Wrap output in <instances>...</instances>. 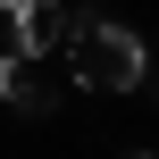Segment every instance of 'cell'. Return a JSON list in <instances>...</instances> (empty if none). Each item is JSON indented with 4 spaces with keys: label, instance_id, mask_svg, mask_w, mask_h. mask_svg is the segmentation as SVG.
<instances>
[{
    "label": "cell",
    "instance_id": "obj_4",
    "mask_svg": "<svg viewBox=\"0 0 159 159\" xmlns=\"http://www.w3.org/2000/svg\"><path fill=\"white\" fill-rule=\"evenodd\" d=\"M0 50H17V0H0Z\"/></svg>",
    "mask_w": 159,
    "mask_h": 159
},
{
    "label": "cell",
    "instance_id": "obj_3",
    "mask_svg": "<svg viewBox=\"0 0 159 159\" xmlns=\"http://www.w3.org/2000/svg\"><path fill=\"white\" fill-rule=\"evenodd\" d=\"M0 101H8L17 117H42V109H50L42 67H34V59H17V50H0Z\"/></svg>",
    "mask_w": 159,
    "mask_h": 159
},
{
    "label": "cell",
    "instance_id": "obj_2",
    "mask_svg": "<svg viewBox=\"0 0 159 159\" xmlns=\"http://www.w3.org/2000/svg\"><path fill=\"white\" fill-rule=\"evenodd\" d=\"M67 0H17V59H50L67 42Z\"/></svg>",
    "mask_w": 159,
    "mask_h": 159
},
{
    "label": "cell",
    "instance_id": "obj_5",
    "mask_svg": "<svg viewBox=\"0 0 159 159\" xmlns=\"http://www.w3.org/2000/svg\"><path fill=\"white\" fill-rule=\"evenodd\" d=\"M126 159H151V151H126Z\"/></svg>",
    "mask_w": 159,
    "mask_h": 159
},
{
    "label": "cell",
    "instance_id": "obj_1",
    "mask_svg": "<svg viewBox=\"0 0 159 159\" xmlns=\"http://www.w3.org/2000/svg\"><path fill=\"white\" fill-rule=\"evenodd\" d=\"M59 50H67V75H75V92H134V84L151 75V50H143V34H134V25H109V17H75Z\"/></svg>",
    "mask_w": 159,
    "mask_h": 159
}]
</instances>
